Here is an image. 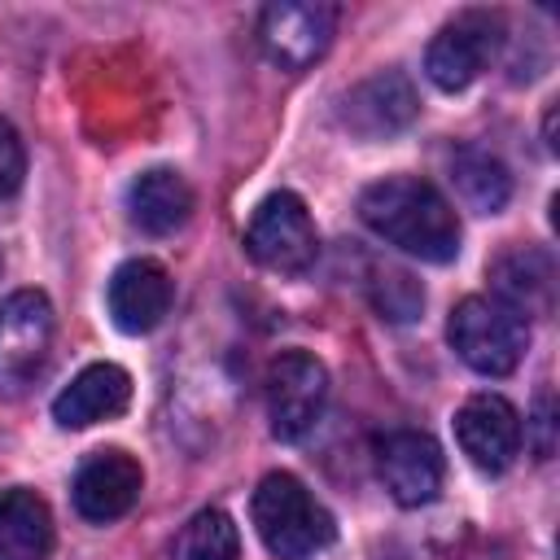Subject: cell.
<instances>
[{
	"mask_svg": "<svg viewBox=\"0 0 560 560\" xmlns=\"http://www.w3.org/2000/svg\"><path fill=\"white\" fill-rule=\"evenodd\" d=\"M359 219L420 262H451L459 254V219L429 179L385 175L368 184L359 192Z\"/></svg>",
	"mask_w": 560,
	"mask_h": 560,
	"instance_id": "obj_1",
	"label": "cell"
},
{
	"mask_svg": "<svg viewBox=\"0 0 560 560\" xmlns=\"http://www.w3.org/2000/svg\"><path fill=\"white\" fill-rule=\"evenodd\" d=\"M254 529L258 538L267 542L271 556L280 560H311L319 556L337 525H332V512L293 477V472H267L254 490Z\"/></svg>",
	"mask_w": 560,
	"mask_h": 560,
	"instance_id": "obj_2",
	"label": "cell"
},
{
	"mask_svg": "<svg viewBox=\"0 0 560 560\" xmlns=\"http://www.w3.org/2000/svg\"><path fill=\"white\" fill-rule=\"evenodd\" d=\"M446 337H451V350L481 376H508L516 372L525 346H529V324L503 306L499 298H464L455 311H451V324H446Z\"/></svg>",
	"mask_w": 560,
	"mask_h": 560,
	"instance_id": "obj_3",
	"label": "cell"
},
{
	"mask_svg": "<svg viewBox=\"0 0 560 560\" xmlns=\"http://www.w3.org/2000/svg\"><path fill=\"white\" fill-rule=\"evenodd\" d=\"M52 302L39 289H18L0 302V394H22L52 354Z\"/></svg>",
	"mask_w": 560,
	"mask_h": 560,
	"instance_id": "obj_4",
	"label": "cell"
},
{
	"mask_svg": "<svg viewBox=\"0 0 560 560\" xmlns=\"http://www.w3.org/2000/svg\"><path fill=\"white\" fill-rule=\"evenodd\" d=\"M245 249L258 267L298 276L315 262L319 254V232L311 223V210L298 192H271L258 201L249 228H245Z\"/></svg>",
	"mask_w": 560,
	"mask_h": 560,
	"instance_id": "obj_5",
	"label": "cell"
},
{
	"mask_svg": "<svg viewBox=\"0 0 560 560\" xmlns=\"http://www.w3.org/2000/svg\"><path fill=\"white\" fill-rule=\"evenodd\" d=\"M328 398V372L306 350H284L267 368V420L280 442H298L315 429Z\"/></svg>",
	"mask_w": 560,
	"mask_h": 560,
	"instance_id": "obj_6",
	"label": "cell"
},
{
	"mask_svg": "<svg viewBox=\"0 0 560 560\" xmlns=\"http://www.w3.org/2000/svg\"><path fill=\"white\" fill-rule=\"evenodd\" d=\"M337 31V9L319 4V0H284V4H267L258 18V44L267 52V61H276L280 70H306L315 66Z\"/></svg>",
	"mask_w": 560,
	"mask_h": 560,
	"instance_id": "obj_7",
	"label": "cell"
},
{
	"mask_svg": "<svg viewBox=\"0 0 560 560\" xmlns=\"http://www.w3.org/2000/svg\"><path fill=\"white\" fill-rule=\"evenodd\" d=\"M499 18L490 13H459L455 22H446L429 52H424V74L442 88V92H464L472 79H481V70L490 66V57L499 52Z\"/></svg>",
	"mask_w": 560,
	"mask_h": 560,
	"instance_id": "obj_8",
	"label": "cell"
},
{
	"mask_svg": "<svg viewBox=\"0 0 560 560\" xmlns=\"http://www.w3.org/2000/svg\"><path fill=\"white\" fill-rule=\"evenodd\" d=\"M455 438L472 468L503 472L521 455V411L503 394H472L455 411Z\"/></svg>",
	"mask_w": 560,
	"mask_h": 560,
	"instance_id": "obj_9",
	"label": "cell"
},
{
	"mask_svg": "<svg viewBox=\"0 0 560 560\" xmlns=\"http://www.w3.org/2000/svg\"><path fill=\"white\" fill-rule=\"evenodd\" d=\"M140 490H144L140 464L127 451L109 446V451H96V455L83 459V468L74 477V508H79L83 521L109 525V521H118L136 508Z\"/></svg>",
	"mask_w": 560,
	"mask_h": 560,
	"instance_id": "obj_10",
	"label": "cell"
},
{
	"mask_svg": "<svg viewBox=\"0 0 560 560\" xmlns=\"http://www.w3.org/2000/svg\"><path fill=\"white\" fill-rule=\"evenodd\" d=\"M171 298H175L171 276H166V267L153 262V258H131V262H122V267L109 276V284H105L109 319H114L122 332H131V337L158 328V324L166 319V311H171Z\"/></svg>",
	"mask_w": 560,
	"mask_h": 560,
	"instance_id": "obj_11",
	"label": "cell"
},
{
	"mask_svg": "<svg viewBox=\"0 0 560 560\" xmlns=\"http://www.w3.org/2000/svg\"><path fill=\"white\" fill-rule=\"evenodd\" d=\"M376 468L389 499L402 508H420L442 490V451L429 433H389L376 451Z\"/></svg>",
	"mask_w": 560,
	"mask_h": 560,
	"instance_id": "obj_12",
	"label": "cell"
},
{
	"mask_svg": "<svg viewBox=\"0 0 560 560\" xmlns=\"http://www.w3.org/2000/svg\"><path fill=\"white\" fill-rule=\"evenodd\" d=\"M416 92H411V79L398 74V70H381L363 83H354L341 101V122L363 136V140H385L394 131H402L411 118H416Z\"/></svg>",
	"mask_w": 560,
	"mask_h": 560,
	"instance_id": "obj_13",
	"label": "cell"
},
{
	"mask_svg": "<svg viewBox=\"0 0 560 560\" xmlns=\"http://www.w3.org/2000/svg\"><path fill=\"white\" fill-rule=\"evenodd\" d=\"M127 402H131V376L118 363H92L52 398V420L61 429H88L122 416Z\"/></svg>",
	"mask_w": 560,
	"mask_h": 560,
	"instance_id": "obj_14",
	"label": "cell"
},
{
	"mask_svg": "<svg viewBox=\"0 0 560 560\" xmlns=\"http://www.w3.org/2000/svg\"><path fill=\"white\" fill-rule=\"evenodd\" d=\"M490 276H494V298H499L503 306H512L521 319L551 311V298H556V267H551V254H547V249H538V245H516V249H508V254L494 258Z\"/></svg>",
	"mask_w": 560,
	"mask_h": 560,
	"instance_id": "obj_15",
	"label": "cell"
},
{
	"mask_svg": "<svg viewBox=\"0 0 560 560\" xmlns=\"http://www.w3.org/2000/svg\"><path fill=\"white\" fill-rule=\"evenodd\" d=\"M127 214H131V223L140 232L171 236L192 214V188H188V179L179 171L153 166V171H144V175L131 179V188H127Z\"/></svg>",
	"mask_w": 560,
	"mask_h": 560,
	"instance_id": "obj_16",
	"label": "cell"
},
{
	"mask_svg": "<svg viewBox=\"0 0 560 560\" xmlns=\"http://www.w3.org/2000/svg\"><path fill=\"white\" fill-rule=\"evenodd\" d=\"M52 551V512L48 503L13 486L0 494V560H48Z\"/></svg>",
	"mask_w": 560,
	"mask_h": 560,
	"instance_id": "obj_17",
	"label": "cell"
},
{
	"mask_svg": "<svg viewBox=\"0 0 560 560\" xmlns=\"http://www.w3.org/2000/svg\"><path fill=\"white\" fill-rule=\"evenodd\" d=\"M451 184L459 192V201L477 214H499L512 197V175L508 166L490 153V149H477V144H459L451 153Z\"/></svg>",
	"mask_w": 560,
	"mask_h": 560,
	"instance_id": "obj_18",
	"label": "cell"
},
{
	"mask_svg": "<svg viewBox=\"0 0 560 560\" xmlns=\"http://www.w3.org/2000/svg\"><path fill=\"white\" fill-rule=\"evenodd\" d=\"M236 551H241V538L232 516L219 508H206L179 529L171 560H236Z\"/></svg>",
	"mask_w": 560,
	"mask_h": 560,
	"instance_id": "obj_19",
	"label": "cell"
},
{
	"mask_svg": "<svg viewBox=\"0 0 560 560\" xmlns=\"http://www.w3.org/2000/svg\"><path fill=\"white\" fill-rule=\"evenodd\" d=\"M372 302H376V311H381L385 319L407 324V319L420 315V306H424V289H420L407 271L385 267V271H376V280H372Z\"/></svg>",
	"mask_w": 560,
	"mask_h": 560,
	"instance_id": "obj_20",
	"label": "cell"
},
{
	"mask_svg": "<svg viewBox=\"0 0 560 560\" xmlns=\"http://www.w3.org/2000/svg\"><path fill=\"white\" fill-rule=\"evenodd\" d=\"M22 175H26V153H22V140H18L13 122H9V118H0V197L18 192Z\"/></svg>",
	"mask_w": 560,
	"mask_h": 560,
	"instance_id": "obj_21",
	"label": "cell"
},
{
	"mask_svg": "<svg viewBox=\"0 0 560 560\" xmlns=\"http://www.w3.org/2000/svg\"><path fill=\"white\" fill-rule=\"evenodd\" d=\"M551 429H556V407H551V394H538V407H534V451H538V459H551V446H556V438H551Z\"/></svg>",
	"mask_w": 560,
	"mask_h": 560,
	"instance_id": "obj_22",
	"label": "cell"
}]
</instances>
